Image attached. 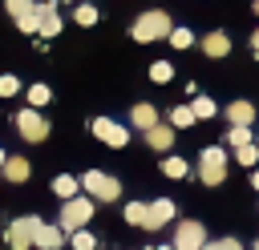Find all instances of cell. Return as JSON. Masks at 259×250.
Listing matches in <instances>:
<instances>
[{
    "label": "cell",
    "mask_w": 259,
    "mask_h": 250,
    "mask_svg": "<svg viewBox=\"0 0 259 250\" xmlns=\"http://www.w3.org/2000/svg\"><path fill=\"white\" fill-rule=\"evenodd\" d=\"M170 32H174V24H170V12H162V8H150V12H142V16L130 24V36H134L138 44L166 40Z\"/></svg>",
    "instance_id": "obj_1"
},
{
    "label": "cell",
    "mask_w": 259,
    "mask_h": 250,
    "mask_svg": "<svg viewBox=\"0 0 259 250\" xmlns=\"http://www.w3.org/2000/svg\"><path fill=\"white\" fill-rule=\"evenodd\" d=\"M81 190L93 194L97 202H117V198H121V181H117L113 173H101V169H89V173L81 177Z\"/></svg>",
    "instance_id": "obj_2"
},
{
    "label": "cell",
    "mask_w": 259,
    "mask_h": 250,
    "mask_svg": "<svg viewBox=\"0 0 259 250\" xmlns=\"http://www.w3.org/2000/svg\"><path fill=\"white\" fill-rule=\"evenodd\" d=\"M198 177H202L206 185H219V181L227 177V149H223V145H210V149L198 153Z\"/></svg>",
    "instance_id": "obj_3"
},
{
    "label": "cell",
    "mask_w": 259,
    "mask_h": 250,
    "mask_svg": "<svg viewBox=\"0 0 259 250\" xmlns=\"http://www.w3.org/2000/svg\"><path fill=\"white\" fill-rule=\"evenodd\" d=\"M89 218H93V202L89 198H69V202H61V226L65 230H81V226H89Z\"/></svg>",
    "instance_id": "obj_4"
},
{
    "label": "cell",
    "mask_w": 259,
    "mask_h": 250,
    "mask_svg": "<svg viewBox=\"0 0 259 250\" xmlns=\"http://www.w3.org/2000/svg\"><path fill=\"white\" fill-rule=\"evenodd\" d=\"M89 129H93V137H97V141H105L109 149H121V145L130 141V129H125V125H117L113 117H93V125H89Z\"/></svg>",
    "instance_id": "obj_5"
},
{
    "label": "cell",
    "mask_w": 259,
    "mask_h": 250,
    "mask_svg": "<svg viewBox=\"0 0 259 250\" xmlns=\"http://www.w3.org/2000/svg\"><path fill=\"white\" fill-rule=\"evenodd\" d=\"M16 129H20V137L32 141V145L49 137V121H45L36 109H20V113H16Z\"/></svg>",
    "instance_id": "obj_6"
},
{
    "label": "cell",
    "mask_w": 259,
    "mask_h": 250,
    "mask_svg": "<svg viewBox=\"0 0 259 250\" xmlns=\"http://www.w3.org/2000/svg\"><path fill=\"white\" fill-rule=\"evenodd\" d=\"M206 246V226L202 222H178V230H174V250H202Z\"/></svg>",
    "instance_id": "obj_7"
},
{
    "label": "cell",
    "mask_w": 259,
    "mask_h": 250,
    "mask_svg": "<svg viewBox=\"0 0 259 250\" xmlns=\"http://www.w3.org/2000/svg\"><path fill=\"white\" fill-rule=\"evenodd\" d=\"M32 230H36V218H16L8 226V246L12 250H28L32 246Z\"/></svg>",
    "instance_id": "obj_8"
},
{
    "label": "cell",
    "mask_w": 259,
    "mask_h": 250,
    "mask_svg": "<svg viewBox=\"0 0 259 250\" xmlns=\"http://www.w3.org/2000/svg\"><path fill=\"white\" fill-rule=\"evenodd\" d=\"M170 218H174V202H170V198H158V202L146 206V230H158V226H166Z\"/></svg>",
    "instance_id": "obj_9"
},
{
    "label": "cell",
    "mask_w": 259,
    "mask_h": 250,
    "mask_svg": "<svg viewBox=\"0 0 259 250\" xmlns=\"http://www.w3.org/2000/svg\"><path fill=\"white\" fill-rule=\"evenodd\" d=\"M61 242H65L61 226H49V222H40V218H36V230H32V246H40V250H57Z\"/></svg>",
    "instance_id": "obj_10"
},
{
    "label": "cell",
    "mask_w": 259,
    "mask_h": 250,
    "mask_svg": "<svg viewBox=\"0 0 259 250\" xmlns=\"http://www.w3.org/2000/svg\"><path fill=\"white\" fill-rule=\"evenodd\" d=\"M158 121H162V117H158V109H154L150 101H142V105H134V109H130V125H134V129H142V133H146V129H154Z\"/></svg>",
    "instance_id": "obj_11"
},
{
    "label": "cell",
    "mask_w": 259,
    "mask_h": 250,
    "mask_svg": "<svg viewBox=\"0 0 259 250\" xmlns=\"http://www.w3.org/2000/svg\"><path fill=\"white\" fill-rule=\"evenodd\" d=\"M61 32V12L53 0H40V36H57Z\"/></svg>",
    "instance_id": "obj_12"
},
{
    "label": "cell",
    "mask_w": 259,
    "mask_h": 250,
    "mask_svg": "<svg viewBox=\"0 0 259 250\" xmlns=\"http://www.w3.org/2000/svg\"><path fill=\"white\" fill-rule=\"evenodd\" d=\"M146 145H150V149H158V153H162V149H170V145H174V125H162V121H158L154 129H146Z\"/></svg>",
    "instance_id": "obj_13"
},
{
    "label": "cell",
    "mask_w": 259,
    "mask_h": 250,
    "mask_svg": "<svg viewBox=\"0 0 259 250\" xmlns=\"http://www.w3.org/2000/svg\"><path fill=\"white\" fill-rule=\"evenodd\" d=\"M202 52L206 56H227L231 52V36L227 32H206L202 36Z\"/></svg>",
    "instance_id": "obj_14"
},
{
    "label": "cell",
    "mask_w": 259,
    "mask_h": 250,
    "mask_svg": "<svg viewBox=\"0 0 259 250\" xmlns=\"http://www.w3.org/2000/svg\"><path fill=\"white\" fill-rule=\"evenodd\" d=\"M227 121L231 125H251L255 121V105L251 101H231L227 105Z\"/></svg>",
    "instance_id": "obj_15"
},
{
    "label": "cell",
    "mask_w": 259,
    "mask_h": 250,
    "mask_svg": "<svg viewBox=\"0 0 259 250\" xmlns=\"http://www.w3.org/2000/svg\"><path fill=\"white\" fill-rule=\"evenodd\" d=\"M12 20H16V28H20V32H28V36H32V32H40V4L24 8V12H20V16H12Z\"/></svg>",
    "instance_id": "obj_16"
},
{
    "label": "cell",
    "mask_w": 259,
    "mask_h": 250,
    "mask_svg": "<svg viewBox=\"0 0 259 250\" xmlns=\"http://www.w3.org/2000/svg\"><path fill=\"white\" fill-rule=\"evenodd\" d=\"M77 190H81V181H77V177H69V173H61V177H53V194H61V202H69V198H77Z\"/></svg>",
    "instance_id": "obj_17"
},
{
    "label": "cell",
    "mask_w": 259,
    "mask_h": 250,
    "mask_svg": "<svg viewBox=\"0 0 259 250\" xmlns=\"http://www.w3.org/2000/svg\"><path fill=\"white\" fill-rule=\"evenodd\" d=\"M190 109H194V121H210V117L219 113V105H214L210 97H194V101H190Z\"/></svg>",
    "instance_id": "obj_18"
},
{
    "label": "cell",
    "mask_w": 259,
    "mask_h": 250,
    "mask_svg": "<svg viewBox=\"0 0 259 250\" xmlns=\"http://www.w3.org/2000/svg\"><path fill=\"white\" fill-rule=\"evenodd\" d=\"M4 177H8V181H24V177H28V161H24V157H8V161H4Z\"/></svg>",
    "instance_id": "obj_19"
},
{
    "label": "cell",
    "mask_w": 259,
    "mask_h": 250,
    "mask_svg": "<svg viewBox=\"0 0 259 250\" xmlns=\"http://www.w3.org/2000/svg\"><path fill=\"white\" fill-rule=\"evenodd\" d=\"M170 125H174V129L194 125V109H190V105H174V109H170Z\"/></svg>",
    "instance_id": "obj_20"
},
{
    "label": "cell",
    "mask_w": 259,
    "mask_h": 250,
    "mask_svg": "<svg viewBox=\"0 0 259 250\" xmlns=\"http://www.w3.org/2000/svg\"><path fill=\"white\" fill-rule=\"evenodd\" d=\"M227 145H235V149L251 145V125H231L227 129Z\"/></svg>",
    "instance_id": "obj_21"
},
{
    "label": "cell",
    "mask_w": 259,
    "mask_h": 250,
    "mask_svg": "<svg viewBox=\"0 0 259 250\" xmlns=\"http://www.w3.org/2000/svg\"><path fill=\"white\" fill-rule=\"evenodd\" d=\"M49 101H53L49 85H28V109H40V105H49Z\"/></svg>",
    "instance_id": "obj_22"
},
{
    "label": "cell",
    "mask_w": 259,
    "mask_h": 250,
    "mask_svg": "<svg viewBox=\"0 0 259 250\" xmlns=\"http://www.w3.org/2000/svg\"><path fill=\"white\" fill-rule=\"evenodd\" d=\"M170 77H174V65H170V60H154V65H150V81H158V85H166Z\"/></svg>",
    "instance_id": "obj_23"
},
{
    "label": "cell",
    "mask_w": 259,
    "mask_h": 250,
    "mask_svg": "<svg viewBox=\"0 0 259 250\" xmlns=\"http://www.w3.org/2000/svg\"><path fill=\"white\" fill-rule=\"evenodd\" d=\"M162 173H166V177H186L190 165H186L182 157H166V161H162Z\"/></svg>",
    "instance_id": "obj_24"
},
{
    "label": "cell",
    "mask_w": 259,
    "mask_h": 250,
    "mask_svg": "<svg viewBox=\"0 0 259 250\" xmlns=\"http://www.w3.org/2000/svg\"><path fill=\"white\" fill-rule=\"evenodd\" d=\"M125 222L138 226V230H146V206H142V202H130V206H125Z\"/></svg>",
    "instance_id": "obj_25"
},
{
    "label": "cell",
    "mask_w": 259,
    "mask_h": 250,
    "mask_svg": "<svg viewBox=\"0 0 259 250\" xmlns=\"http://www.w3.org/2000/svg\"><path fill=\"white\" fill-rule=\"evenodd\" d=\"M73 20L89 28V24H97V8H93V4H77V12H73Z\"/></svg>",
    "instance_id": "obj_26"
},
{
    "label": "cell",
    "mask_w": 259,
    "mask_h": 250,
    "mask_svg": "<svg viewBox=\"0 0 259 250\" xmlns=\"http://www.w3.org/2000/svg\"><path fill=\"white\" fill-rule=\"evenodd\" d=\"M166 40H170L174 48H190V44H194V32H190V28H174Z\"/></svg>",
    "instance_id": "obj_27"
},
{
    "label": "cell",
    "mask_w": 259,
    "mask_h": 250,
    "mask_svg": "<svg viewBox=\"0 0 259 250\" xmlns=\"http://www.w3.org/2000/svg\"><path fill=\"white\" fill-rule=\"evenodd\" d=\"M73 250H97V238H93L89 230H77V234H73Z\"/></svg>",
    "instance_id": "obj_28"
},
{
    "label": "cell",
    "mask_w": 259,
    "mask_h": 250,
    "mask_svg": "<svg viewBox=\"0 0 259 250\" xmlns=\"http://www.w3.org/2000/svg\"><path fill=\"white\" fill-rule=\"evenodd\" d=\"M16 93H20V81L4 73V77H0V97H16Z\"/></svg>",
    "instance_id": "obj_29"
},
{
    "label": "cell",
    "mask_w": 259,
    "mask_h": 250,
    "mask_svg": "<svg viewBox=\"0 0 259 250\" xmlns=\"http://www.w3.org/2000/svg\"><path fill=\"white\" fill-rule=\"evenodd\" d=\"M235 157H239L243 165H255V161H259V149H255V145H243V149H235Z\"/></svg>",
    "instance_id": "obj_30"
},
{
    "label": "cell",
    "mask_w": 259,
    "mask_h": 250,
    "mask_svg": "<svg viewBox=\"0 0 259 250\" xmlns=\"http://www.w3.org/2000/svg\"><path fill=\"white\" fill-rule=\"evenodd\" d=\"M202 250H243V246H239L235 238H219V242H206Z\"/></svg>",
    "instance_id": "obj_31"
},
{
    "label": "cell",
    "mask_w": 259,
    "mask_h": 250,
    "mask_svg": "<svg viewBox=\"0 0 259 250\" xmlns=\"http://www.w3.org/2000/svg\"><path fill=\"white\" fill-rule=\"evenodd\" d=\"M4 8H8L12 16H20L24 8H32V0H4Z\"/></svg>",
    "instance_id": "obj_32"
},
{
    "label": "cell",
    "mask_w": 259,
    "mask_h": 250,
    "mask_svg": "<svg viewBox=\"0 0 259 250\" xmlns=\"http://www.w3.org/2000/svg\"><path fill=\"white\" fill-rule=\"evenodd\" d=\"M251 48H255V56H259V28L251 32Z\"/></svg>",
    "instance_id": "obj_33"
},
{
    "label": "cell",
    "mask_w": 259,
    "mask_h": 250,
    "mask_svg": "<svg viewBox=\"0 0 259 250\" xmlns=\"http://www.w3.org/2000/svg\"><path fill=\"white\" fill-rule=\"evenodd\" d=\"M251 185H255V190H259V169H255V173H251Z\"/></svg>",
    "instance_id": "obj_34"
},
{
    "label": "cell",
    "mask_w": 259,
    "mask_h": 250,
    "mask_svg": "<svg viewBox=\"0 0 259 250\" xmlns=\"http://www.w3.org/2000/svg\"><path fill=\"white\" fill-rule=\"evenodd\" d=\"M4 161H8V157H4V153H0V169H4Z\"/></svg>",
    "instance_id": "obj_35"
},
{
    "label": "cell",
    "mask_w": 259,
    "mask_h": 250,
    "mask_svg": "<svg viewBox=\"0 0 259 250\" xmlns=\"http://www.w3.org/2000/svg\"><path fill=\"white\" fill-rule=\"evenodd\" d=\"M158 250H174V246H158Z\"/></svg>",
    "instance_id": "obj_36"
},
{
    "label": "cell",
    "mask_w": 259,
    "mask_h": 250,
    "mask_svg": "<svg viewBox=\"0 0 259 250\" xmlns=\"http://www.w3.org/2000/svg\"><path fill=\"white\" fill-rule=\"evenodd\" d=\"M255 12H259V0H255Z\"/></svg>",
    "instance_id": "obj_37"
},
{
    "label": "cell",
    "mask_w": 259,
    "mask_h": 250,
    "mask_svg": "<svg viewBox=\"0 0 259 250\" xmlns=\"http://www.w3.org/2000/svg\"><path fill=\"white\" fill-rule=\"evenodd\" d=\"M255 250H259V242H255Z\"/></svg>",
    "instance_id": "obj_38"
},
{
    "label": "cell",
    "mask_w": 259,
    "mask_h": 250,
    "mask_svg": "<svg viewBox=\"0 0 259 250\" xmlns=\"http://www.w3.org/2000/svg\"><path fill=\"white\" fill-rule=\"evenodd\" d=\"M85 4H93V0H85Z\"/></svg>",
    "instance_id": "obj_39"
}]
</instances>
